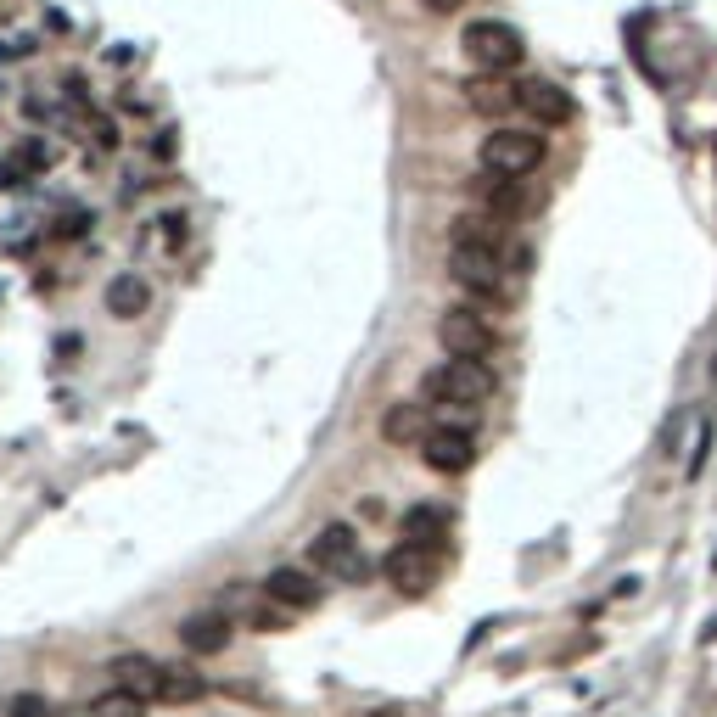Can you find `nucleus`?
<instances>
[{
	"mask_svg": "<svg viewBox=\"0 0 717 717\" xmlns=\"http://www.w3.org/2000/svg\"><path fill=\"white\" fill-rule=\"evenodd\" d=\"M460 45H465V57H471V68H477V73H510V68H521V57H527L521 34L510 29V23H499V17H477V23H465Z\"/></svg>",
	"mask_w": 717,
	"mask_h": 717,
	"instance_id": "f257e3e1",
	"label": "nucleus"
},
{
	"mask_svg": "<svg viewBox=\"0 0 717 717\" xmlns=\"http://www.w3.org/2000/svg\"><path fill=\"white\" fill-rule=\"evenodd\" d=\"M426 398H443V404H460V409H477L493 398V370L488 359H449L443 370L426 376Z\"/></svg>",
	"mask_w": 717,
	"mask_h": 717,
	"instance_id": "f03ea898",
	"label": "nucleus"
},
{
	"mask_svg": "<svg viewBox=\"0 0 717 717\" xmlns=\"http://www.w3.org/2000/svg\"><path fill=\"white\" fill-rule=\"evenodd\" d=\"M449 275L471 297H488V303H499V297L510 292L505 253H493V247H465V241H454V247H449Z\"/></svg>",
	"mask_w": 717,
	"mask_h": 717,
	"instance_id": "7ed1b4c3",
	"label": "nucleus"
},
{
	"mask_svg": "<svg viewBox=\"0 0 717 717\" xmlns=\"http://www.w3.org/2000/svg\"><path fill=\"white\" fill-rule=\"evenodd\" d=\"M544 163V135L538 129H493L482 141V169L488 174H533Z\"/></svg>",
	"mask_w": 717,
	"mask_h": 717,
	"instance_id": "20e7f679",
	"label": "nucleus"
},
{
	"mask_svg": "<svg viewBox=\"0 0 717 717\" xmlns=\"http://www.w3.org/2000/svg\"><path fill=\"white\" fill-rule=\"evenodd\" d=\"M309 555H314V566L320 572H331V577H348V583H365V549H359V533L353 527H342V521H331V527H320L314 533V544H309Z\"/></svg>",
	"mask_w": 717,
	"mask_h": 717,
	"instance_id": "39448f33",
	"label": "nucleus"
},
{
	"mask_svg": "<svg viewBox=\"0 0 717 717\" xmlns=\"http://www.w3.org/2000/svg\"><path fill=\"white\" fill-rule=\"evenodd\" d=\"M437 342L449 359H488L493 353V325L482 309H449L437 320Z\"/></svg>",
	"mask_w": 717,
	"mask_h": 717,
	"instance_id": "423d86ee",
	"label": "nucleus"
},
{
	"mask_svg": "<svg viewBox=\"0 0 717 717\" xmlns=\"http://www.w3.org/2000/svg\"><path fill=\"white\" fill-rule=\"evenodd\" d=\"M381 572H387V583L393 589H404V594H426L437 583V549H426V544H398V549H387V561H381Z\"/></svg>",
	"mask_w": 717,
	"mask_h": 717,
	"instance_id": "0eeeda50",
	"label": "nucleus"
},
{
	"mask_svg": "<svg viewBox=\"0 0 717 717\" xmlns=\"http://www.w3.org/2000/svg\"><path fill=\"white\" fill-rule=\"evenodd\" d=\"M421 460L432 465L437 477H460V471H471V460H477V437L465 432V426H432L421 443Z\"/></svg>",
	"mask_w": 717,
	"mask_h": 717,
	"instance_id": "6e6552de",
	"label": "nucleus"
},
{
	"mask_svg": "<svg viewBox=\"0 0 717 717\" xmlns=\"http://www.w3.org/2000/svg\"><path fill=\"white\" fill-rule=\"evenodd\" d=\"M516 101L533 124H566V118H572V96H566L561 85H549V79H521Z\"/></svg>",
	"mask_w": 717,
	"mask_h": 717,
	"instance_id": "1a4fd4ad",
	"label": "nucleus"
},
{
	"mask_svg": "<svg viewBox=\"0 0 717 717\" xmlns=\"http://www.w3.org/2000/svg\"><path fill=\"white\" fill-rule=\"evenodd\" d=\"M264 594L275 605H286V611H309V605H320V583H314L309 572H297V566H275V572L264 577Z\"/></svg>",
	"mask_w": 717,
	"mask_h": 717,
	"instance_id": "9d476101",
	"label": "nucleus"
},
{
	"mask_svg": "<svg viewBox=\"0 0 717 717\" xmlns=\"http://www.w3.org/2000/svg\"><path fill=\"white\" fill-rule=\"evenodd\" d=\"M465 101H471V113H482V118H505L521 107L516 85H510L505 73H477V79L465 85Z\"/></svg>",
	"mask_w": 717,
	"mask_h": 717,
	"instance_id": "9b49d317",
	"label": "nucleus"
},
{
	"mask_svg": "<svg viewBox=\"0 0 717 717\" xmlns=\"http://www.w3.org/2000/svg\"><path fill=\"white\" fill-rule=\"evenodd\" d=\"M180 645L191 650V656H219V650L230 645V617L225 611H202V617L180 622Z\"/></svg>",
	"mask_w": 717,
	"mask_h": 717,
	"instance_id": "f8f14e48",
	"label": "nucleus"
},
{
	"mask_svg": "<svg viewBox=\"0 0 717 717\" xmlns=\"http://www.w3.org/2000/svg\"><path fill=\"white\" fill-rule=\"evenodd\" d=\"M426 404H393L381 415V437L393 443V449H409V443H426Z\"/></svg>",
	"mask_w": 717,
	"mask_h": 717,
	"instance_id": "ddd939ff",
	"label": "nucleus"
},
{
	"mask_svg": "<svg viewBox=\"0 0 717 717\" xmlns=\"http://www.w3.org/2000/svg\"><path fill=\"white\" fill-rule=\"evenodd\" d=\"M146 303H152V286L141 275H113L107 281V314L113 320H135V314H146Z\"/></svg>",
	"mask_w": 717,
	"mask_h": 717,
	"instance_id": "4468645a",
	"label": "nucleus"
},
{
	"mask_svg": "<svg viewBox=\"0 0 717 717\" xmlns=\"http://www.w3.org/2000/svg\"><path fill=\"white\" fill-rule=\"evenodd\" d=\"M454 241L505 253V219H499V213H460V219H454Z\"/></svg>",
	"mask_w": 717,
	"mask_h": 717,
	"instance_id": "2eb2a0df",
	"label": "nucleus"
},
{
	"mask_svg": "<svg viewBox=\"0 0 717 717\" xmlns=\"http://www.w3.org/2000/svg\"><path fill=\"white\" fill-rule=\"evenodd\" d=\"M404 538L409 544H426V549H443V538H449V510H437V505L404 510Z\"/></svg>",
	"mask_w": 717,
	"mask_h": 717,
	"instance_id": "dca6fc26",
	"label": "nucleus"
},
{
	"mask_svg": "<svg viewBox=\"0 0 717 717\" xmlns=\"http://www.w3.org/2000/svg\"><path fill=\"white\" fill-rule=\"evenodd\" d=\"M113 673L124 689H135V695H146V701H157L163 695V667H157L152 656H118Z\"/></svg>",
	"mask_w": 717,
	"mask_h": 717,
	"instance_id": "f3484780",
	"label": "nucleus"
},
{
	"mask_svg": "<svg viewBox=\"0 0 717 717\" xmlns=\"http://www.w3.org/2000/svg\"><path fill=\"white\" fill-rule=\"evenodd\" d=\"M477 197H482V208L488 213H499V219H516L521 213V185H516V174H488V180L477 185Z\"/></svg>",
	"mask_w": 717,
	"mask_h": 717,
	"instance_id": "a211bd4d",
	"label": "nucleus"
},
{
	"mask_svg": "<svg viewBox=\"0 0 717 717\" xmlns=\"http://www.w3.org/2000/svg\"><path fill=\"white\" fill-rule=\"evenodd\" d=\"M208 695V684H202L191 667H163V695L157 701H169V706H191V701H202Z\"/></svg>",
	"mask_w": 717,
	"mask_h": 717,
	"instance_id": "6ab92c4d",
	"label": "nucleus"
},
{
	"mask_svg": "<svg viewBox=\"0 0 717 717\" xmlns=\"http://www.w3.org/2000/svg\"><path fill=\"white\" fill-rule=\"evenodd\" d=\"M90 717H146V695L118 684V689H107V695L90 701Z\"/></svg>",
	"mask_w": 717,
	"mask_h": 717,
	"instance_id": "aec40b11",
	"label": "nucleus"
},
{
	"mask_svg": "<svg viewBox=\"0 0 717 717\" xmlns=\"http://www.w3.org/2000/svg\"><path fill=\"white\" fill-rule=\"evenodd\" d=\"M12 717H51L45 695H12Z\"/></svg>",
	"mask_w": 717,
	"mask_h": 717,
	"instance_id": "412c9836",
	"label": "nucleus"
},
{
	"mask_svg": "<svg viewBox=\"0 0 717 717\" xmlns=\"http://www.w3.org/2000/svg\"><path fill=\"white\" fill-rule=\"evenodd\" d=\"M421 6H426V12H437V17H449V12H460L465 0H421Z\"/></svg>",
	"mask_w": 717,
	"mask_h": 717,
	"instance_id": "4be33fe9",
	"label": "nucleus"
}]
</instances>
